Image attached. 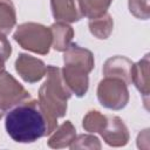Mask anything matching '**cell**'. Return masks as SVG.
Masks as SVG:
<instances>
[{
  "instance_id": "3957f363",
  "label": "cell",
  "mask_w": 150,
  "mask_h": 150,
  "mask_svg": "<svg viewBox=\"0 0 150 150\" xmlns=\"http://www.w3.org/2000/svg\"><path fill=\"white\" fill-rule=\"evenodd\" d=\"M14 40L27 50L46 55L52 46V32L43 25L26 22L16 28Z\"/></svg>"
},
{
  "instance_id": "30bf717a",
  "label": "cell",
  "mask_w": 150,
  "mask_h": 150,
  "mask_svg": "<svg viewBox=\"0 0 150 150\" xmlns=\"http://www.w3.org/2000/svg\"><path fill=\"white\" fill-rule=\"evenodd\" d=\"M134 63L124 56H114L105 61L103 66V75L105 77H115L131 84Z\"/></svg>"
},
{
  "instance_id": "e0dca14e",
  "label": "cell",
  "mask_w": 150,
  "mask_h": 150,
  "mask_svg": "<svg viewBox=\"0 0 150 150\" xmlns=\"http://www.w3.org/2000/svg\"><path fill=\"white\" fill-rule=\"evenodd\" d=\"M83 16L94 19L107 13L112 0H79Z\"/></svg>"
},
{
  "instance_id": "7c38bea8",
  "label": "cell",
  "mask_w": 150,
  "mask_h": 150,
  "mask_svg": "<svg viewBox=\"0 0 150 150\" xmlns=\"http://www.w3.org/2000/svg\"><path fill=\"white\" fill-rule=\"evenodd\" d=\"M131 83L141 91L144 98V103L148 108V97H149V54H146L141 61L132 66Z\"/></svg>"
},
{
  "instance_id": "5bb4252c",
  "label": "cell",
  "mask_w": 150,
  "mask_h": 150,
  "mask_svg": "<svg viewBox=\"0 0 150 150\" xmlns=\"http://www.w3.org/2000/svg\"><path fill=\"white\" fill-rule=\"evenodd\" d=\"M75 137H76L75 127L71 124L70 121H66L60 127H56V129L50 134V137L48 139V145L54 149L67 148L71 144Z\"/></svg>"
},
{
  "instance_id": "6da1fadb",
  "label": "cell",
  "mask_w": 150,
  "mask_h": 150,
  "mask_svg": "<svg viewBox=\"0 0 150 150\" xmlns=\"http://www.w3.org/2000/svg\"><path fill=\"white\" fill-rule=\"evenodd\" d=\"M5 127L13 141L33 143L50 135L57 127V118L53 117L39 101L26 100L7 112Z\"/></svg>"
},
{
  "instance_id": "603a6c76",
  "label": "cell",
  "mask_w": 150,
  "mask_h": 150,
  "mask_svg": "<svg viewBox=\"0 0 150 150\" xmlns=\"http://www.w3.org/2000/svg\"><path fill=\"white\" fill-rule=\"evenodd\" d=\"M4 66H5V60H2V59L0 57V70L4 69Z\"/></svg>"
},
{
  "instance_id": "ffe728a7",
  "label": "cell",
  "mask_w": 150,
  "mask_h": 150,
  "mask_svg": "<svg viewBox=\"0 0 150 150\" xmlns=\"http://www.w3.org/2000/svg\"><path fill=\"white\" fill-rule=\"evenodd\" d=\"M129 11L137 19L149 18V0H129Z\"/></svg>"
},
{
  "instance_id": "ac0fdd59",
  "label": "cell",
  "mask_w": 150,
  "mask_h": 150,
  "mask_svg": "<svg viewBox=\"0 0 150 150\" xmlns=\"http://www.w3.org/2000/svg\"><path fill=\"white\" fill-rule=\"evenodd\" d=\"M105 122H107V116L105 115H102L97 110H91L83 117L82 127L86 131L100 132L103 129Z\"/></svg>"
},
{
  "instance_id": "d6986e66",
  "label": "cell",
  "mask_w": 150,
  "mask_h": 150,
  "mask_svg": "<svg viewBox=\"0 0 150 150\" xmlns=\"http://www.w3.org/2000/svg\"><path fill=\"white\" fill-rule=\"evenodd\" d=\"M71 149H101V144L97 137L91 135H80L69 145Z\"/></svg>"
},
{
  "instance_id": "52a82bcc",
  "label": "cell",
  "mask_w": 150,
  "mask_h": 150,
  "mask_svg": "<svg viewBox=\"0 0 150 150\" xmlns=\"http://www.w3.org/2000/svg\"><path fill=\"white\" fill-rule=\"evenodd\" d=\"M100 134L110 146H123L129 141L128 128L117 116H107V122Z\"/></svg>"
},
{
  "instance_id": "5b68a950",
  "label": "cell",
  "mask_w": 150,
  "mask_h": 150,
  "mask_svg": "<svg viewBox=\"0 0 150 150\" xmlns=\"http://www.w3.org/2000/svg\"><path fill=\"white\" fill-rule=\"evenodd\" d=\"M30 98L29 93L6 70H0V103L7 110Z\"/></svg>"
},
{
  "instance_id": "8fae6325",
  "label": "cell",
  "mask_w": 150,
  "mask_h": 150,
  "mask_svg": "<svg viewBox=\"0 0 150 150\" xmlns=\"http://www.w3.org/2000/svg\"><path fill=\"white\" fill-rule=\"evenodd\" d=\"M63 62H64V64L81 68L88 74L94 68L93 53L86 48H82V47L75 45V43H70L69 47L64 50Z\"/></svg>"
},
{
  "instance_id": "44dd1931",
  "label": "cell",
  "mask_w": 150,
  "mask_h": 150,
  "mask_svg": "<svg viewBox=\"0 0 150 150\" xmlns=\"http://www.w3.org/2000/svg\"><path fill=\"white\" fill-rule=\"evenodd\" d=\"M11 53H12V47L8 40L6 39L5 35H0V57L6 61L9 57Z\"/></svg>"
},
{
  "instance_id": "7402d4cb",
  "label": "cell",
  "mask_w": 150,
  "mask_h": 150,
  "mask_svg": "<svg viewBox=\"0 0 150 150\" xmlns=\"http://www.w3.org/2000/svg\"><path fill=\"white\" fill-rule=\"evenodd\" d=\"M5 112H6V109H5V108L1 105V103H0V118L4 116V114H5Z\"/></svg>"
},
{
  "instance_id": "8992f818",
  "label": "cell",
  "mask_w": 150,
  "mask_h": 150,
  "mask_svg": "<svg viewBox=\"0 0 150 150\" xmlns=\"http://www.w3.org/2000/svg\"><path fill=\"white\" fill-rule=\"evenodd\" d=\"M15 70L25 82L35 83L46 75L47 66L40 59L28 54H20L15 61Z\"/></svg>"
},
{
  "instance_id": "4fadbf2b",
  "label": "cell",
  "mask_w": 150,
  "mask_h": 150,
  "mask_svg": "<svg viewBox=\"0 0 150 150\" xmlns=\"http://www.w3.org/2000/svg\"><path fill=\"white\" fill-rule=\"evenodd\" d=\"M52 32V46L57 52H64L71 43L74 36L73 28L67 22H55L49 27Z\"/></svg>"
},
{
  "instance_id": "9c48e42d",
  "label": "cell",
  "mask_w": 150,
  "mask_h": 150,
  "mask_svg": "<svg viewBox=\"0 0 150 150\" xmlns=\"http://www.w3.org/2000/svg\"><path fill=\"white\" fill-rule=\"evenodd\" d=\"M61 73L71 94H75L79 97L86 95L88 90V73L81 68L69 64H64V67L61 69Z\"/></svg>"
},
{
  "instance_id": "277c9868",
  "label": "cell",
  "mask_w": 150,
  "mask_h": 150,
  "mask_svg": "<svg viewBox=\"0 0 150 150\" xmlns=\"http://www.w3.org/2000/svg\"><path fill=\"white\" fill-rule=\"evenodd\" d=\"M97 98L103 107L111 110H120L129 101L128 84L120 79L105 77L98 83Z\"/></svg>"
},
{
  "instance_id": "7a4b0ae2",
  "label": "cell",
  "mask_w": 150,
  "mask_h": 150,
  "mask_svg": "<svg viewBox=\"0 0 150 150\" xmlns=\"http://www.w3.org/2000/svg\"><path fill=\"white\" fill-rule=\"evenodd\" d=\"M46 81L39 90V102L55 118L64 116L67 111V101L71 91L67 87L61 69L55 66H47Z\"/></svg>"
},
{
  "instance_id": "ba28073f",
  "label": "cell",
  "mask_w": 150,
  "mask_h": 150,
  "mask_svg": "<svg viewBox=\"0 0 150 150\" xmlns=\"http://www.w3.org/2000/svg\"><path fill=\"white\" fill-rule=\"evenodd\" d=\"M52 13L61 22H75L83 18L79 0H50Z\"/></svg>"
},
{
  "instance_id": "2e32d148",
  "label": "cell",
  "mask_w": 150,
  "mask_h": 150,
  "mask_svg": "<svg viewBox=\"0 0 150 150\" xmlns=\"http://www.w3.org/2000/svg\"><path fill=\"white\" fill-rule=\"evenodd\" d=\"M114 21L108 13H104L101 16L89 19V29L90 33L97 39H107L112 32Z\"/></svg>"
},
{
  "instance_id": "9a60e30c",
  "label": "cell",
  "mask_w": 150,
  "mask_h": 150,
  "mask_svg": "<svg viewBox=\"0 0 150 150\" xmlns=\"http://www.w3.org/2000/svg\"><path fill=\"white\" fill-rule=\"evenodd\" d=\"M16 14L11 0H0V35H7L15 26Z\"/></svg>"
}]
</instances>
